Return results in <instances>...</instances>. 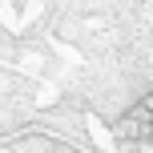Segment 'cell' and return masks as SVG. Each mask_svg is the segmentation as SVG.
Wrapping results in <instances>:
<instances>
[{"label": "cell", "mask_w": 153, "mask_h": 153, "mask_svg": "<svg viewBox=\"0 0 153 153\" xmlns=\"http://www.w3.org/2000/svg\"><path fill=\"white\" fill-rule=\"evenodd\" d=\"M113 129H117L121 141H153V89L137 101V105L125 109Z\"/></svg>", "instance_id": "obj_1"}]
</instances>
